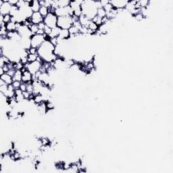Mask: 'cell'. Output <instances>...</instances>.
Segmentation results:
<instances>
[{
	"label": "cell",
	"instance_id": "obj_1",
	"mask_svg": "<svg viewBox=\"0 0 173 173\" xmlns=\"http://www.w3.org/2000/svg\"><path fill=\"white\" fill-rule=\"evenodd\" d=\"M72 16H66L58 17V22L57 27H59L60 29L68 30L72 26Z\"/></svg>",
	"mask_w": 173,
	"mask_h": 173
},
{
	"label": "cell",
	"instance_id": "obj_2",
	"mask_svg": "<svg viewBox=\"0 0 173 173\" xmlns=\"http://www.w3.org/2000/svg\"><path fill=\"white\" fill-rule=\"evenodd\" d=\"M30 46L31 47L39 49L41 45L45 41V37L44 35H32L31 37L30 38Z\"/></svg>",
	"mask_w": 173,
	"mask_h": 173
},
{
	"label": "cell",
	"instance_id": "obj_3",
	"mask_svg": "<svg viewBox=\"0 0 173 173\" xmlns=\"http://www.w3.org/2000/svg\"><path fill=\"white\" fill-rule=\"evenodd\" d=\"M43 22L51 29H54L57 27V22H58V17L53 12H49L47 16H45L43 18Z\"/></svg>",
	"mask_w": 173,
	"mask_h": 173
},
{
	"label": "cell",
	"instance_id": "obj_4",
	"mask_svg": "<svg viewBox=\"0 0 173 173\" xmlns=\"http://www.w3.org/2000/svg\"><path fill=\"white\" fill-rule=\"evenodd\" d=\"M41 66H42V63L38 62V61L28 63L24 66V67L27 68V70H29L32 74H35L37 71L40 70Z\"/></svg>",
	"mask_w": 173,
	"mask_h": 173
},
{
	"label": "cell",
	"instance_id": "obj_5",
	"mask_svg": "<svg viewBox=\"0 0 173 173\" xmlns=\"http://www.w3.org/2000/svg\"><path fill=\"white\" fill-rule=\"evenodd\" d=\"M129 2L127 0H117V1H110L114 8L116 9H124Z\"/></svg>",
	"mask_w": 173,
	"mask_h": 173
},
{
	"label": "cell",
	"instance_id": "obj_6",
	"mask_svg": "<svg viewBox=\"0 0 173 173\" xmlns=\"http://www.w3.org/2000/svg\"><path fill=\"white\" fill-rule=\"evenodd\" d=\"M11 8H12V5L8 2V1H4L3 5L0 7V14L3 16L10 14Z\"/></svg>",
	"mask_w": 173,
	"mask_h": 173
},
{
	"label": "cell",
	"instance_id": "obj_7",
	"mask_svg": "<svg viewBox=\"0 0 173 173\" xmlns=\"http://www.w3.org/2000/svg\"><path fill=\"white\" fill-rule=\"evenodd\" d=\"M30 20H31V22L32 24L38 25L40 22H43V17L41 15V14L39 12H33L32 16L30 18Z\"/></svg>",
	"mask_w": 173,
	"mask_h": 173
},
{
	"label": "cell",
	"instance_id": "obj_8",
	"mask_svg": "<svg viewBox=\"0 0 173 173\" xmlns=\"http://www.w3.org/2000/svg\"><path fill=\"white\" fill-rule=\"evenodd\" d=\"M7 38L14 41H18L21 40L22 37L17 31H12V32H8Z\"/></svg>",
	"mask_w": 173,
	"mask_h": 173
},
{
	"label": "cell",
	"instance_id": "obj_9",
	"mask_svg": "<svg viewBox=\"0 0 173 173\" xmlns=\"http://www.w3.org/2000/svg\"><path fill=\"white\" fill-rule=\"evenodd\" d=\"M32 74L30 72L29 70H26L24 72H22V83H29L32 82Z\"/></svg>",
	"mask_w": 173,
	"mask_h": 173
},
{
	"label": "cell",
	"instance_id": "obj_10",
	"mask_svg": "<svg viewBox=\"0 0 173 173\" xmlns=\"http://www.w3.org/2000/svg\"><path fill=\"white\" fill-rule=\"evenodd\" d=\"M30 8L31 9V10L33 12H38L40 10L41 5L39 4V1L37 0H33L30 1Z\"/></svg>",
	"mask_w": 173,
	"mask_h": 173
},
{
	"label": "cell",
	"instance_id": "obj_11",
	"mask_svg": "<svg viewBox=\"0 0 173 173\" xmlns=\"http://www.w3.org/2000/svg\"><path fill=\"white\" fill-rule=\"evenodd\" d=\"M78 21L80 22V24H81V26L83 27H88L89 23L91 22V20L89 18H88L85 15H81L79 18H78Z\"/></svg>",
	"mask_w": 173,
	"mask_h": 173
},
{
	"label": "cell",
	"instance_id": "obj_12",
	"mask_svg": "<svg viewBox=\"0 0 173 173\" xmlns=\"http://www.w3.org/2000/svg\"><path fill=\"white\" fill-rule=\"evenodd\" d=\"M69 37H70V35L69 33L68 30L67 29H61L59 32V35L58 36V39L59 40H64V39H67Z\"/></svg>",
	"mask_w": 173,
	"mask_h": 173
},
{
	"label": "cell",
	"instance_id": "obj_13",
	"mask_svg": "<svg viewBox=\"0 0 173 173\" xmlns=\"http://www.w3.org/2000/svg\"><path fill=\"white\" fill-rule=\"evenodd\" d=\"M0 79L3 80V81L5 82V84H6V85H12V84L13 83V82H14L13 77H12L11 76L8 74L7 73H4L3 75L1 76Z\"/></svg>",
	"mask_w": 173,
	"mask_h": 173
},
{
	"label": "cell",
	"instance_id": "obj_14",
	"mask_svg": "<svg viewBox=\"0 0 173 173\" xmlns=\"http://www.w3.org/2000/svg\"><path fill=\"white\" fill-rule=\"evenodd\" d=\"M37 110L39 112V113L41 114H46L47 109L46 107V103L45 101L39 104H37Z\"/></svg>",
	"mask_w": 173,
	"mask_h": 173
},
{
	"label": "cell",
	"instance_id": "obj_15",
	"mask_svg": "<svg viewBox=\"0 0 173 173\" xmlns=\"http://www.w3.org/2000/svg\"><path fill=\"white\" fill-rule=\"evenodd\" d=\"M60 29L59 27H55L54 29H51V32L50 33V35H49L48 37L50 38V39L52 38H57L58 37V36L59 35V32H60Z\"/></svg>",
	"mask_w": 173,
	"mask_h": 173
},
{
	"label": "cell",
	"instance_id": "obj_16",
	"mask_svg": "<svg viewBox=\"0 0 173 173\" xmlns=\"http://www.w3.org/2000/svg\"><path fill=\"white\" fill-rule=\"evenodd\" d=\"M68 31H69V33H70V37H76V36H78V35H82L79 32V29H78L76 27L73 26V25L68 29Z\"/></svg>",
	"mask_w": 173,
	"mask_h": 173
},
{
	"label": "cell",
	"instance_id": "obj_17",
	"mask_svg": "<svg viewBox=\"0 0 173 173\" xmlns=\"http://www.w3.org/2000/svg\"><path fill=\"white\" fill-rule=\"evenodd\" d=\"M22 78V72L21 70H16V72H15L14 76H13V81L21 82Z\"/></svg>",
	"mask_w": 173,
	"mask_h": 173
},
{
	"label": "cell",
	"instance_id": "obj_18",
	"mask_svg": "<svg viewBox=\"0 0 173 173\" xmlns=\"http://www.w3.org/2000/svg\"><path fill=\"white\" fill-rule=\"evenodd\" d=\"M6 29L8 32H12V31H16V23L14 22H10L9 23L6 24L5 25Z\"/></svg>",
	"mask_w": 173,
	"mask_h": 173
},
{
	"label": "cell",
	"instance_id": "obj_19",
	"mask_svg": "<svg viewBox=\"0 0 173 173\" xmlns=\"http://www.w3.org/2000/svg\"><path fill=\"white\" fill-rule=\"evenodd\" d=\"M33 100H34V101H35V103H37V104H39V103H41L45 101V98H44V96H43V95L41 94V93L35 95V97H34V99H33Z\"/></svg>",
	"mask_w": 173,
	"mask_h": 173
},
{
	"label": "cell",
	"instance_id": "obj_20",
	"mask_svg": "<svg viewBox=\"0 0 173 173\" xmlns=\"http://www.w3.org/2000/svg\"><path fill=\"white\" fill-rule=\"evenodd\" d=\"M39 12L41 14V15L43 16V18H44L49 13V11L48 8L45 7V6H41L40 10L39 11Z\"/></svg>",
	"mask_w": 173,
	"mask_h": 173
},
{
	"label": "cell",
	"instance_id": "obj_21",
	"mask_svg": "<svg viewBox=\"0 0 173 173\" xmlns=\"http://www.w3.org/2000/svg\"><path fill=\"white\" fill-rule=\"evenodd\" d=\"M98 17H100V18H103L106 16V12L105 11V10L103 9V7L101 8H98L97 10V15Z\"/></svg>",
	"mask_w": 173,
	"mask_h": 173
},
{
	"label": "cell",
	"instance_id": "obj_22",
	"mask_svg": "<svg viewBox=\"0 0 173 173\" xmlns=\"http://www.w3.org/2000/svg\"><path fill=\"white\" fill-rule=\"evenodd\" d=\"M29 29L30 30L31 33H32V35H34L37 34V32L39 30V28H38V26L37 24H32L29 27Z\"/></svg>",
	"mask_w": 173,
	"mask_h": 173
},
{
	"label": "cell",
	"instance_id": "obj_23",
	"mask_svg": "<svg viewBox=\"0 0 173 173\" xmlns=\"http://www.w3.org/2000/svg\"><path fill=\"white\" fill-rule=\"evenodd\" d=\"M88 29L92 30L94 31V32H96L97 30H98V29H99V26H97V24H95V22H93L91 20L89 26H88Z\"/></svg>",
	"mask_w": 173,
	"mask_h": 173
},
{
	"label": "cell",
	"instance_id": "obj_24",
	"mask_svg": "<svg viewBox=\"0 0 173 173\" xmlns=\"http://www.w3.org/2000/svg\"><path fill=\"white\" fill-rule=\"evenodd\" d=\"M37 56H38V55H36V54H29V56H28V57H27V58H28V62H29V63L37 61Z\"/></svg>",
	"mask_w": 173,
	"mask_h": 173
},
{
	"label": "cell",
	"instance_id": "obj_25",
	"mask_svg": "<svg viewBox=\"0 0 173 173\" xmlns=\"http://www.w3.org/2000/svg\"><path fill=\"white\" fill-rule=\"evenodd\" d=\"M91 21L95 22V23L97 24V26H99V27H100V25L102 24V18H100V17H98L97 16H95L94 18L91 20Z\"/></svg>",
	"mask_w": 173,
	"mask_h": 173
},
{
	"label": "cell",
	"instance_id": "obj_26",
	"mask_svg": "<svg viewBox=\"0 0 173 173\" xmlns=\"http://www.w3.org/2000/svg\"><path fill=\"white\" fill-rule=\"evenodd\" d=\"M139 1L140 3L141 8H147L149 5V3H150V1L148 0H140Z\"/></svg>",
	"mask_w": 173,
	"mask_h": 173
},
{
	"label": "cell",
	"instance_id": "obj_27",
	"mask_svg": "<svg viewBox=\"0 0 173 173\" xmlns=\"http://www.w3.org/2000/svg\"><path fill=\"white\" fill-rule=\"evenodd\" d=\"M33 90H34V87L32 85V82L29 83L27 84V91L29 92L30 94H32L33 93Z\"/></svg>",
	"mask_w": 173,
	"mask_h": 173
},
{
	"label": "cell",
	"instance_id": "obj_28",
	"mask_svg": "<svg viewBox=\"0 0 173 173\" xmlns=\"http://www.w3.org/2000/svg\"><path fill=\"white\" fill-rule=\"evenodd\" d=\"M103 8L105 10L106 13H108V12H110L111 11H112V10L113 9V6L112 5V4L110 3V1H109V3H108V4H106V5H105L104 7H103Z\"/></svg>",
	"mask_w": 173,
	"mask_h": 173
},
{
	"label": "cell",
	"instance_id": "obj_29",
	"mask_svg": "<svg viewBox=\"0 0 173 173\" xmlns=\"http://www.w3.org/2000/svg\"><path fill=\"white\" fill-rule=\"evenodd\" d=\"M45 103H46V107H47V110H54V107H55L54 103L51 102V101H46Z\"/></svg>",
	"mask_w": 173,
	"mask_h": 173
},
{
	"label": "cell",
	"instance_id": "obj_30",
	"mask_svg": "<svg viewBox=\"0 0 173 173\" xmlns=\"http://www.w3.org/2000/svg\"><path fill=\"white\" fill-rule=\"evenodd\" d=\"M11 20H12V16L10 14H7V15L3 16V22L5 24H8L10 22H11Z\"/></svg>",
	"mask_w": 173,
	"mask_h": 173
},
{
	"label": "cell",
	"instance_id": "obj_31",
	"mask_svg": "<svg viewBox=\"0 0 173 173\" xmlns=\"http://www.w3.org/2000/svg\"><path fill=\"white\" fill-rule=\"evenodd\" d=\"M22 83L20 81H14L13 83H12V86H14V89H20V85H21Z\"/></svg>",
	"mask_w": 173,
	"mask_h": 173
},
{
	"label": "cell",
	"instance_id": "obj_32",
	"mask_svg": "<svg viewBox=\"0 0 173 173\" xmlns=\"http://www.w3.org/2000/svg\"><path fill=\"white\" fill-rule=\"evenodd\" d=\"M135 16V18L137 21H139V22L142 21L143 19H144V17H143V15H142L141 13L137 14V15H135V16Z\"/></svg>",
	"mask_w": 173,
	"mask_h": 173
},
{
	"label": "cell",
	"instance_id": "obj_33",
	"mask_svg": "<svg viewBox=\"0 0 173 173\" xmlns=\"http://www.w3.org/2000/svg\"><path fill=\"white\" fill-rule=\"evenodd\" d=\"M51 29H52L49 28V27H48L47 26H45V29H44V32H45V34L46 35L49 36V35H50V33H51Z\"/></svg>",
	"mask_w": 173,
	"mask_h": 173
},
{
	"label": "cell",
	"instance_id": "obj_34",
	"mask_svg": "<svg viewBox=\"0 0 173 173\" xmlns=\"http://www.w3.org/2000/svg\"><path fill=\"white\" fill-rule=\"evenodd\" d=\"M29 51L30 54L38 55V49L34 48V47H30V48L29 49Z\"/></svg>",
	"mask_w": 173,
	"mask_h": 173
},
{
	"label": "cell",
	"instance_id": "obj_35",
	"mask_svg": "<svg viewBox=\"0 0 173 173\" xmlns=\"http://www.w3.org/2000/svg\"><path fill=\"white\" fill-rule=\"evenodd\" d=\"M20 89L22 90V91H27V83H22Z\"/></svg>",
	"mask_w": 173,
	"mask_h": 173
},
{
	"label": "cell",
	"instance_id": "obj_36",
	"mask_svg": "<svg viewBox=\"0 0 173 173\" xmlns=\"http://www.w3.org/2000/svg\"><path fill=\"white\" fill-rule=\"evenodd\" d=\"M15 72H16V69L13 68V69H10V70H9V71H8V72H7V74H9L10 76H11L12 77H13L14 76V74H15Z\"/></svg>",
	"mask_w": 173,
	"mask_h": 173
},
{
	"label": "cell",
	"instance_id": "obj_37",
	"mask_svg": "<svg viewBox=\"0 0 173 173\" xmlns=\"http://www.w3.org/2000/svg\"><path fill=\"white\" fill-rule=\"evenodd\" d=\"M30 95H31V94H30L29 92H27V91H24V92H23V95H24V99H25V100H29L30 96Z\"/></svg>",
	"mask_w": 173,
	"mask_h": 173
},
{
	"label": "cell",
	"instance_id": "obj_38",
	"mask_svg": "<svg viewBox=\"0 0 173 173\" xmlns=\"http://www.w3.org/2000/svg\"><path fill=\"white\" fill-rule=\"evenodd\" d=\"M38 28H39V29H41V30H44V29H45V24L43 22H40L39 24H38Z\"/></svg>",
	"mask_w": 173,
	"mask_h": 173
},
{
	"label": "cell",
	"instance_id": "obj_39",
	"mask_svg": "<svg viewBox=\"0 0 173 173\" xmlns=\"http://www.w3.org/2000/svg\"><path fill=\"white\" fill-rule=\"evenodd\" d=\"M8 2L10 3L12 6V5H16L18 2V0H9Z\"/></svg>",
	"mask_w": 173,
	"mask_h": 173
},
{
	"label": "cell",
	"instance_id": "obj_40",
	"mask_svg": "<svg viewBox=\"0 0 173 173\" xmlns=\"http://www.w3.org/2000/svg\"><path fill=\"white\" fill-rule=\"evenodd\" d=\"M100 3L101 4V6L104 7L106 4H108L109 3V1H108V0H101V1H100Z\"/></svg>",
	"mask_w": 173,
	"mask_h": 173
},
{
	"label": "cell",
	"instance_id": "obj_41",
	"mask_svg": "<svg viewBox=\"0 0 173 173\" xmlns=\"http://www.w3.org/2000/svg\"><path fill=\"white\" fill-rule=\"evenodd\" d=\"M2 68H3V71L5 72V73L8 72V71H9V70H10L7 64L4 65V66H3V67H2Z\"/></svg>",
	"mask_w": 173,
	"mask_h": 173
},
{
	"label": "cell",
	"instance_id": "obj_42",
	"mask_svg": "<svg viewBox=\"0 0 173 173\" xmlns=\"http://www.w3.org/2000/svg\"><path fill=\"white\" fill-rule=\"evenodd\" d=\"M37 35H44V34H45V32H44V30L39 29V30H38L37 32Z\"/></svg>",
	"mask_w": 173,
	"mask_h": 173
},
{
	"label": "cell",
	"instance_id": "obj_43",
	"mask_svg": "<svg viewBox=\"0 0 173 173\" xmlns=\"http://www.w3.org/2000/svg\"><path fill=\"white\" fill-rule=\"evenodd\" d=\"M4 73H5V72L3 71V70L2 68L0 67V75H1V76L3 75V74Z\"/></svg>",
	"mask_w": 173,
	"mask_h": 173
}]
</instances>
